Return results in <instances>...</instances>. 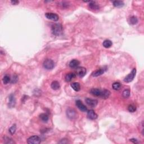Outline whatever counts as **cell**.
<instances>
[{
  "mask_svg": "<svg viewBox=\"0 0 144 144\" xmlns=\"http://www.w3.org/2000/svg\"><path fill=\"white\" fill-rule=\"evenodd\" d=\"M16 130V126L15 124H14V125H13L11 126V127L9 128V133H10V135H14L15 133Z\"/></svg>",
  "mask_w": 144,
  "mask_h": 144,
  "instance_id": "27",
  "label": "cell"
},
{
  "mask_svg": "<svg viewBox=\"0 0 144 144\" xmlns=\"http://www.w3.org/2000/svg\"><path fill=\"white\" fill-rule=\"evenodd\" d=\"M136 74V69L134 68L131 71V72L128 75H127L126 77V78L124 79V81L126 83H130L131 82H132L135 78V75Z\"/></svg>",
  "mask_w": 144,
  "mask_h": 144,
  "instance_id": "4",
  "label": "cell"
},
{
  "mask_svg": "<svg viewBox=\"0 0 144 144\" xmlns=\"http://www.w3.org/2000/svg\"><path fill=\"white\" fill-rule=\"evenodd\" d=\"M29 144H39L41 142V139L37 136H31L27 140Z\"/></svg>",
  "mask_w": 144,
  "mask_h": 144,
  "instance_id": "5",
  "label": "cell"
},
{
  "mask_svg": "<svg viewBox=\"0 0 144 144\" xmlns=\"http://www.w3.org/2000/svg\"><path fill=\"white\" fill-rule=\"evenodd\" d=\"M76 106L78 107V109H79L81 111H82V112H86L88 111V109H87V107L83 104V102H82L81 100H78L76 101Z\"/></svg>",
  "mask_w": 144,
  "mask_h": 144,
  "instance_id": "7",
  "label": "cell"
},
{
  "mask_svg": "<svg viewBox=\"0 0 144 144\" xmlns=\"http://www.w3.org/2000/svg\"><path fill=\"white\" fill-rule=\"evenodd\" d=\"M121 87V84L119 82H115L113 84L112 88L115 91H118Z\"/></svg>",
  "mask_w": 144,
  "mask_h": 144,
  "instance_id": "23",
  "label": "cell"
},
{
  "mask_svg": "<svg viewBox=\"0 0 144 144\" xmlns=\"http://www.w3.org/2000/svg\"><path fill=\"white\" fill-rule=\"evenodd\" d=\"M87 118L91 120H95L97 118V115L93 110H90L87 111Z\"/></svg>",
  "mask_w": 144,
  "mask_h": 144,
  "instance_id": "11",
  "label": "cell"
},
{
  "mask_svg": "<svg viewBox=\"0 0 144 144\" xmlns=\"http://www.w3.org/2000/svg\"><path fill=\"white\" fill-rule=\"evenodd\" d=\"M11 2L13 5H17V4H19V1H11Z\"/></svg>",
  "mask_w": 144,
  "mask_h": 144,
  "instance_id": "32",
  "label": "cell"
},
{
  "mask_svg": "<svg viewBox=\"0 0 144 144\" xmlns=\"http://www.w3.org/2000/svg\"><path fill=\"white\" fill-rule=\"evenodd\" d=\"M39 117L40 119H41L42 121L44 122H46L48 120V116L46 114H41V115H39Z\"/></svg>",
  "mask_w": 144,
  "mask_h": 144,
  "instance_id": "25",
  "label": "cell"
},
{
  "mask_svg": "<svg viewBox=\"0 0 144 144\" xmlns=\"http://www.w3.org/2000/svg\"><path fill=\"white\" fill-rule=\"evenodd\" d=\"M71 87L75 91H79L81 90V85L79 83L74 82L71 84Z\"/></svg>",
  "mask_w": 144,
  "mask_h": 144,
  "instance_id": "18",
  "label": "cell"
},
{
  "mask_svg": "<svg viewBox=\"0 0 144 144\" xmlns=\"http://www.w3.org/2000/svg\"><path fill=\"white\" fill-rule=\"evenodd\" d=\"M17 81V77L16 76L13 77V79H11V83H16Z\"/></svg>",
  "mask_w": 144,
  "mask_h": 144,
  "instance_id": "30",
  "label": "cell"
},
{
  "mask_svg": "<svg viewBox=\"0 0 144 144\" xmlns=\"http://www.w3.org/2000/svg\"><path fill=\"white\" fill-rule=\"evenodd\" d=\"M110 94H111L109 90L104 89V90H102V95H101V97L103 98V99H106L109 97L110 95Z\"/></svg>",
  "mask_w": 144,
  "mask_h": 144,
  "instance_id": "15",
  "label": "cell"
},
{
  "mask_svg": "<svg viewBox=\"0 0 144 144\" xmlns=\"http://www.w3.org/2000/svg\"><path fill=\"white\" fill-rule=\"evenodd\" d=\"M130 22V23L132 25L136 24L138 23L137 17H136V16H132V17H131Z\"/></svg>",
  "mask_w": 144,
  "mask_h": 144,
  "instance_id": "24",
  "label": "cell"
},
{
  "mask_svg": "<svg viewBox=\"0 0 144 144\" xmlns=\"http://www.w3.org/2000/svg\"><path fill=\"white\" fill-rule=\"evenodd\" d=\"M106 69H105L104 68H101V69H98L97 70L95 71L94 72H93L92 73V76L94 77H97L100 76V75H102V74H104L106 71Z\"/></svg>",
  "mask_w": 144,
  "mask_h": 144,
  "instance_id": "13",
  "label": "cell"
},
{
  "mask_svg": "<svg viewBox=\"0 0 144 144\" xmlns=\"http://www.w3.org/2000/svg\"><path fill=\"white\" fill-rule=\"evenodd\" d=\"M89 7L90 9L97 10L100 9L99 6L97 4H96V2H93V1H90V4H89Z\"/></svg>",
  "mask_w": 144,
  "mask_h": 144,
  "instance_id": "14",
  "label": "cell"
},
{
  "mask_svg": "<svg viewBox=\"0 0 144 144\" xmlns=\"http://www.w3.org/2000/svg\"><path fill=\"white\" fill-rule=\"evenodd\" d=\"M75 77V74L73 73H68L65 76V81L66 82H70L72 81V79H73Z\"/></svg>",
  "mask_w": 144,
  "mask_h": 144,
  "instance_id": "19",
  "label": "cell"
},
{
  "mask_svg": "<svg viewBox=\"0 0 144 144\" xmlns=\"http://www.w3.org/2000/svg\"><path fill=\"white\" fill-rule=\"evenodd\" d=\"M112 44H113L112 42L110 41V40L109 39L105 40V41H104L103 43H102V45H103V46L105 48H110V47L112 46Z\"/></svg>",
  "mask_w": 144,
  "mask_h": 144,
  "instance_id": "20",
  "label": "cell"
},
{
  "mask_svg": "<svg viewBox=\"0 0 144 144\" xmlns=\"http://www.w3.org/2000/svg\"><path fill=\"white\" fill-rule=\"evenodd\" d=\"M113 5L116 7H122L124 6V4L122 1H114L113 2Z\"/></svg>",
  "mask_w": 144,
  "mask_h": 144,
  "instance_id": "21",
  "label": "cell"
},
{
  "mask_svg": "<svg viewBox=\"0 0 144 144\" xmlns=\"http://www.w3.org/2000/svg\"><path fill=\"white\" fill-rule=\"evenodd\" d=\"M51 32L53 35L59 36L61 35L63 32V28L60 24H54L51 26Z\"/></svg>",
  "mask_w": 144,
  "mask_h": 144,
  "instance_id": "1",
  "label": "cell"
},
{
  "mask_svg": "<svg viewBox=\"0 0 144 144\" xmlns=\"http://www.w3.org/2000/svg\"><path fill=\"white\" fill-rule=\"evenodd\" d=\"M86 102L88 106H91L92 108L96 107L98 104L97 100H95V99H90V98H87V99H86Z\"/></svg>",
  "mask_w": 144,
  "mask_h": 144,
  "instance_id": "9",
  "label": "cell"
},
{
  "mask_svg": "<svg viewBox=\"0 0 144 144\" xmlns=\"http://www.w3.org/2000/svg\"><path fill=\"white\" fill-rule=\"evenodd\" d=\"M79 61L77 60H73L70 62L69 66L72 68H78V66L79 65Z\"/></svg>",
  "mask_w": 144,
  "mask_h": 144,
  "instance_id": "16",
  "label": "cell"
},
{
  "mask_svg": "<svg viewBox=\"0 0 144 144\" xmlns=\"http://www.w3.org/2000/svg\"><path fill=\"white\" fill-rule=\"evenodd\" d=\"M77 73L79 77H83L86 74V69L84 67H78L77 68Z\"/></svg>",
  "mask_w": 144,
  "mask_h": 144,
  "instance_id": "10",
  "label": "cell"
},
{
  "mask_svg": "<svg viewBox=\"0 0 144 144\" xmlns=\"http://www.w3.org/2000/svg\"><path fill=\"white\" fill-rule=\"evenodd\" d=\"M51 87L52 89H53V90H59L60 87V84L59 83V82L56 81H53L51 84Z\"/></svg>",
  "mask_w": 144,
  "mask_h": 144,
  "instance_id": "17",
  "label": "cell"
},
{
  "mask_svg": "<svg viewBox=\"0 0 144 144\" xmlns=\"http://www.w3.org/2000/svg\"><path fill=\"white\" fill-rule=\"evenodd\" d=\"M45 16L47 19L50 20H53V21L56 22L59 20V17L56 14L52 13H47L45 14Z\"/></svg>",
  "mask_w": 144,
  "mask_h": 144,
  "instance_id": "6",
  "label": "cell"
},
{
  "mask_svg": "<svg viewBox=\"0 0 144 144\" xmlns=\"http://www.w3.org/2000/svg\"><path fill=\"white\" fill-rule=\"evenodd\" d=\"M65 139L61 140V141H60L59 142V143H60V144H66V143H68V141H65Z\"/></svg>",
  "mask_w": 144,
  "mask_h": 144,
  "instance_id": "33",
  "label": "cell"
},
{
  "mask_svg": "<svg viewBox=\"0 0 144 144\" xmlns=\"http://www.w3.org/2000/svg\"><path fill=\"white\" fill-rule=\"evenodd\" d=\"M128 111L131 113H133L136 110V108L135 105H130L128 107Z\"/></svg>",
  "mask_w": 144,
  "mask_h": 144,
  "instance_id": "28",
  "label": "cell"
},
{
  "mask_svg": "<svg viewBox=\"0 0 144 144\" xmlns=\"http://www.w3.org/2000/svg\"><path fill=\"white\" fill-rule=\"evenodd\" d=\"M43 66L46 69L51 70L55 66V63L53 60L51 59H46L44 61L43 63Z\"/></svg>",
  "mask_w": 144,
  "mask_h": 144,
  "instance_id": "2",
  "label": "cell"
},
{
  "mask_svg": "<svg viewBox=\"0 0 144 144\" xmlns=\"http://www.w3.org/2000/svg\"><path fill=\"white\" fill-rule=\"evenodd\" d=\"M5 144H14L15 143V142L13 140V139H11V138L8 137H5Z\"/></svg>",
  "mask_w": 144,
  "mask_h": 144,
  "instance_id": "29",
  "label": "cell"
},
{
  "mask_svg": "<svg viewBox=\"0 0 144 144\" xmlns=\"http://www.w3.org/2000/svg\"><path fill=\"white\" fill-rule=\"evenodd\" d=\"M16 104V99L14 94H11L9 97V106L10 108H13Z\"/></svg>",
  "mask_w": 144,
  "mask_h": 144,
  "instance_id": "8",
  "label": "cell"
},
{
  "mask_svg": "<svg viewBox=\"0 0 144 144\" xmlns=\"http://www.w3.org/2000/svg\"><path fill=\"white\" fill-rule=\"evenodd\" d=\"M102 90H100L99 88H92L91 89L90 92H91L93 95L97 96V97H100L101 96Z\"/></svg>",
  "mask_w": 144,
  "mask_h": 144,
  "instance_id": "12",
  "label": "cell"
},
{
  "mask_svg": "<svg viewBox=\"0 0 144 144\" xmlns=\"http://www.w3.org/2000/svg\"><path fill=\"white\" fill-rule=\"evenodd\" d=\"M130 141L132 142L133 143H135V144L138 143V142H139V141H137V139H130Z\"/></svg>",
  "mask_w": 144,
  "mask_h": 144,
  "instance_id": "31",
  "label": "cell"
},
{
  "mask_svg": "<svg viewBox=\"0 0 144 144\" xmlns=\"http://www.w3.org/2000/svg\"><path fill=\"white\" fill-rule=\"evenodd\" d=\"M122 96L124 99H127L130 96V91L129 90H124L122 93Z\"/></svg>",
  "mask_w": 144,
  "mask_h": 144,
  "instance_id": "26",
  "label": "cell"
},
{
  "mask_svg": "<svg viewBox=\"0 0 144 144\" xmlns=\"http://www.w3.org/2000/svg\"><path fill=\"white\" fill-rule=\"evenodd\" d=\"M66 114L68 118L70 119H74L77 118V112L72 108H69L66 111Z\"/></svg>",
  "mask_w": 144,
  "mask_h": 144,
  "instance_id": "3",
  "label": "cell"
},
{
  "mask_svg": "<svg viewBox=\"0 0 144 144\" xmlns=\"http://www.w3.org/2000/svg\"><path fill=\"white\" fill-rule=\"evenodd\" d=\"M2 81H3V83H4V84H8L11 81V78H10V77L8 75H5V76L3 77Z\"/></svg>",
  "mask_w": 144,
  "mask_h": 144,
  "instance_id": "22",
  "label": "cell"
}]
</instances>
